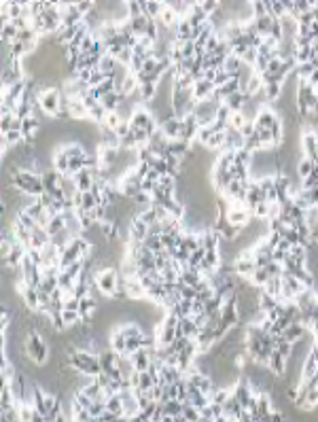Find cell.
Returning <instances> with one entry per match:
<instances>
[{"mask_svg":"<svg viewBox=\"0 0 318 422\" xmlns=\"http://www.w3.org/2000/svg\"><path fill=\"white\" fill-rule=\"evenodd\" d=\"M23 350H26L28 359L34 365H38V367H43V365L47 363V359H49V348H47L45 339H43V336H41V331H38V329H30L28 331Z\"/></svg>","mask_w":318,"mask_h":422,"instance_id":"1","label":"cell"},{"mask_svg":"<svg viewBox=\"0 0 318 422\" xmlns=\"http://www.w3.org/2000/svg\"><path fill=\"white\" fill-rule=\"evenodd\" d=\"M38 106L47 117H53L60 113L62 106V89H55L53 85H41V95H38Z\"/></svg>","mask_w":318,"mask_h":422,"instance_id":"2","label":"cell"},{"mask_svg":"<svg viewBox=\"0 0 318 422\" xmlns=\"http://www.w3.org/2000/svg\"><path fill=\"white\" fill-rule=\"evenodd\" d=\"M95 286H98L100 295H106L113 299L115 293H117V286H119V272L115 267H106V269H98L93 278Z\"/></svg>","mask_w":318,"mask_h":422,"instance_id":"3","label":"cell"},{"mask_svg":"<svg viewBox=\"0 0 318 422\" xmlns=\"http://www.w3.org/2000/svg\"><path fill=\"white\" fill-rule=\"evenodd\" d=\"M130 125L134 127V130H147L151 136L159 130V125H157V121H155V117L149 113V110L145 108V106H138L136 110L132 113V117H130Z\"/></svg>","mask_w":318,"mask_h":422,"instance_id":"4","label":"cell"},{"mask_svg":"<svg viewBox=\"0 0 318 422\" xmlns=\"http://www.w3.org/2000/svg\"><path fill=\"white\" fill-rule=\"evenodd\" d=\"M197 134H200V121H197L195 115H187L185 119H182V127H180L178 138L191 145L193 140H197Z\"/></svg>","mask_w":318,"mask_h":422,"instance_id":"5","label":"cell"},{"mask_svg":"<svg viewBox=\"0 0 318 422\" xmlns=\"http://www.w3.org/2000/svg\"><path fill=\"white\" fill-rule=\"evenodd\" d=\"M149 238V225L142 223L138 217L130 219V225H127V240H134V242H145Z\"/></svg>","mask_w":318,"mask_h":422,"instance_id":"6","label":"cell"},{"mask_svg":"<svg viewBox=\"0 0 318 422\" xmlns=\"http://www.w3.org/2000/svg\"><path fill=\"white\" fill-rule=\"evenodd\" d=\"M81 259H83V253L79 251L77 244L70 242L60 254V269H66V267H70L73 263H77V261H81Z\"/></svg>","mask_w":318,"mask_h":422,"instance_id":"7","label":"cell"},{"mask_svg":"<svg viewBox=\"0 0 318 422\" xmlns=\"http://www.w3.org/2000/svg\"><path fill=\"white\" fill-rule=\"evenodd\" d=\"M159 376H161V384H178V382L185 378V373H182L176 365H163V367L159 369Z\"/></svg>","mask_w":318,"mask_h":422,"instance_id":"8","label":"cell"},{"mask_svg":"<svg viewBox=\"0 0 318 422\" xmlns=\"http://www.w3.org/2000/svg\"><path fill=\"white\" fill-rule=\"evenodd\" d=\"M60 176H62V174H60L58 170H51V168L43 170L41 178H43V187H45V193L53 195V191H55V189L60 187Z\"/></svg>","mask_w":318,"mask_h":422,"instance_id":"9","label":"cell"},{"mask_svg":"<svg viewBox=\"0 0 318 422\" xmlns=\"http://www.w3.org/2000/svg\"><path fill=\"white\" fill-rule=\"evenodd\" d=\"M68 110H70V115H73V119H77V121L89 119V110H87L83 98H70V102H68Z\"/></svg>","mask_w":318,"mask_h":422,"instance_id":"10","label":"cell"},{"mask_svg":"<svg viewBox=\"0 0 318 422\" xmlns=\"http://www.w3.org/2000/svg\"><path fill=\"white\" fill-rule=\"evenodd\" d=\"M180 127H182V119L174 117V119H168V121H163L161 125H159V130L165 134V138H168V140H176L178 134H180Z\"/></svg>","mask_w":318,"mask_h":422,"instance_id":"11","label":"cell"},{"mask_svg":"<svg viewBox=\"0 0 318 422\" xmlns=\"http://www.w3.org/2000/svg\"><path fill=\"white\" fill-rule=\"evenodd\" d=\"M132 363H134V367H136V371H147L151 367V363H153V359H151V352L147 348H140L138 352H134L132 356Z\"/></svg>","mask_w":318,"mask_h":422,"instance_id":"12","label":"cell"},{"mask_svg":"<svg viewBox=\"0 0 318 422\" xmlns=\"http://www.w3.org/2000/svg\"><path fill=\"white\" fill-rule=\"evenodd\" d=\"M98 361H100L102 369H113V367H117V363H119V354L115 352L113 348H102L98 352Z\"/></svg>","mask_w":318,"mask_h":422,"instance_id":"13","label":"cell"},{"mask_svg":"<svg viewBox=\"0 0 318 422\" xmlns=\"http://www.w3.org/2000/svg\"><path fill=\"white\" fill-rule=\"evenodd\" d=\"M214 89H217V87H214V83H210V81H200V83H195V85H193V100H195V102L208 100L210 93H212Z\"/></svg>","mask_w":318,"mask_h":422,"instance_id":"14","label":"cell"},{"mask_svg":"<svg viewBox=\"0 0 318 422\" xmlns=\"http://www.w3.org/2000/svg\"><path fill=\"white\" fill-rule=\"evenodd\" d=\"M51 164H53V170H58L60 174H68V172H70V159H68V155L64 153L60 147H58V151L53 153Z\"/></svg>","mask_w":318,"mask_h":422,"instance_id":"15","label":"cell"},{"mask_svg":"<svg viewBox=\"0 0 318 422\" xmlns=\"http://www.w3.org/2000/svg\"><path fill=\"white\" fill-rule=\"evenodd\" d=\"M21 299H23V304H26L28 310H32V312H38L41 301H38V291L34 289V286H26L23 293H21Z\"/></svg>","mask_w":318,"mask_h":422,"instance_id":"16","label":"cell"},{"mask_svg":"<svg viewBox=\"0 0 318 422\" xmlns=\"http://www.w3.org/2000/svg\"><path fill=\"white\" fill-rule=\"evenodd\" d=\"M286 363H289V359H284L280 352H276V350H274V354H272V359H269V365H267V367H269V371H272L274 376L282 378L284 371H286Z\"/></svg>","mask_w":318,"mask_h":422,"instance_id":"17","label":"cell"},{"mask_svg":"<svg viewBox=\"0 0 318 422\" xmlns=\"http://www.w3.org/2000/svg\"><path fill=\"white\" fill-rule=\"evenodd\" d=\"M210 17L208 15L204 13V9L200 6V2H193V9H191V13H189V17H187V21H189V26L191 28H200L202 23H206Z\"/></svg>","mask_w":318,"mask_h":422,"instance_id":"18","label":"cell"},{"mask_svg":"<svg viewBox=\"0 0 318 422\" xmlns=\"http://www.w3.org/2000/svg\"><path fill=\"white\" fill-rule=\"evenodd\" d=\"M75 182H77V189L81 191V193H87V191H91V187H93V178H91V174H89V170H81L79 174H75Z\"/></svg>","mask_w":318,"mask_h":422,"instance_id":"19","label":"cell"},{"mask_svg":"<svg viewBox=\"0 0 318 422\" xmlns=\"http://www.w3.org/2000/svg\"><path fill=\"white\" fill-rule=\"evenodd\" d=\"M178 329L182 331V336H185V338H189V339H195V338H197V333L202 331V329L195 325L193 316H189V318H180V323H178Z\"/></svg>","mask_w":318,"mask_h":422,"instance_id":"20","label":"cell"},{"mask_svg":"<svg viewBox=\"0 0 318 422\" xmlns=\"http://www.w3.org/2000/svg\"><path fill=\"white\" fill-rule=\"evenodd\" d=\"M189 151H191V145L185 140H180V138L170 140V145H168V153L174 155V157H180V159H185L189 155Z\"/></svg>","mask_w":318,"mask_h":422,"instance_id":"21","label":"cell"},{"mask_svg":"<svg viewBox=\"0 0 318 422\" xmlns=\"http://www.w3.org/2000/svg\"><path fill=\"white\" fill-rule=\"evenodd\" d=\"M60 189L64 191L66 200H75V195L79 193L75 178H73V176H68V174H62V176H60Z\"/></svg>","mask_w":318,"mask_h":422,"instance_id":"22","label":"cell"},{"mask_svg":"<svg viewBox=\"0 0 318 422\" xmlns=\"http://www.w3.org/2000/svg\"><path fill=\"white\" fill-rule=\"evenodd\" d=\"M110 348H113L117 354H125V350H127V338L119 329H115L113 333H110Z\"/></svg>","mask_w":318,"mask_h":422,"instance_id":"23","label":"cell"},{"mask_svg":"<svg viewBox=\"0 0 318 422\" xmlns=\"http://www.w3.org/2000/svg\"><path fill=\"white\" fill-rule=\"evenodd\" d=\"M246 100H248V95H246L244 91H238L234 95H229V98H225V102L223 104H227L229 108H232V113H240L242 106L246 104Z\"/></svg>","mask_w":318,"mask_h":422,"instance_id":"24","label":"cell"},{"mask_svg":"<svg viewBox=\"0 0 318 422\" xmlns=\"http://www.w3.org/2000/svg\"><path fill=\"white\" fill-rule=\"evenodd\" d=\"M51 242V236L45 232V229L41 227H36L34 232H32V249H38V251H43L47 244Z\"/></svg>","mask_w":318,"mask_h":422,"instance_id":"25","label":"cell"},{"mask_svg":"<svg viewBox=\"0 0 318 422\" xmlns=\"http://www.w3.org/2000/svg\"><path fill=\"white\" fill-rule=\"evenodd\" d=\"M95 310H98V299L89 293L87 297L81 299V308H79V312H81V318H83V316H93Z\"/></svg>","mask_w":318,"mask_h":422,"instance_id":"26","label":"cell"},{"mask_svg":"<svg viewBox=\"0 0 318 422\" xmlns=\"http://www.w3.org/2000/svg\"><path fill=\"white\" fill-rule=\"evenodd\" d=\"M64 229H66V219H64V214H55L49 223V227H47V234H49L51 238H55L58 234H62Z\"/></svg>","mask_w":318,"mask_h":422,"instance_id":"27","label":"cell"},{"mask_svg":"<svg viewBox=\"0 0 318 422\" xmlns=\"http://www.w3.org/2000/svg\"><path fill=\"white\" fill-rule=\"evenodd\" d=\"M23 210H26V212H28L34 221H38V219H41L43 214H45V210H47V208H45V206H43L41 202H38V197H34L32 202H28L26 206H23Z\"/></svg>","mask_w":318,"mask_h":422,"instance_id":"28","label":"cell"},{"mask_svg":"<svg viewBox=\"0 0 318 422\" xmlns=\"http://www.w3.org/2000/svg\"><path fill=\"white\" fill-rule=\"evenodd\" d=\"M145 6V15L149 19H159L161 17V11H163V2H153V0H149V2H142Z\"/></svg>","mask_w":318,"mask_h":422,"instance_id":"29","label":"cell"},{"mask_svg":"<svg viewBox=\"0 0 318 422\" xmlns=\"http://www.w3.org/2000/svg\"><path fill=\"white\" fill-rule=\"evenodd\" d=\"M17 34H19V30L15 28L13 21L2 23V43H4V45H11V43L17 41Z\"/></svg>","mask_w":318,"mask_h":422,"instance_id":"30","label":"cell"},{"mask_svg":"<svg viewBox=\"0 0 318 422\" xmlns=\"http://www.w3.org/2000/svg\"><path fill=\"white\" fill-rule=\"evenodd\" d=\"M106 412H113L117 416H123V399L121 395H110L106 399Z\"/></svg>","mask_w":318,"mask_h":422,"instance_id":"31","label":"cell"},{"mask_svg":"<svg viewBox=\"0 0 318 422\" xmlns=\"http://www.w3.org/2000/svg\"><path fill=\"white\" fill-rule=\"evenodd\" d=\"M314 168H316V164L312 162V159L301 157L299 164H297V176H299V178H306V176H310V174L314 172Z\"/></svg>","mask_w":318,"mask_h":422,"instance_id":"32","label":"cell"},{"mask_svg":"<svg viewBox=\"0 0 318 422\" xmlns=\"http://www.w3.org/2000/svg\"><path fill=\"white\" fill-rule=\"evenodd\" d=\"M168 4L172 6V11L176 13L178 19H187L191 9H193V2H168Z\"/></svg>","mask_w":318,"mask_h":422,"instance_id":"33","label":"cell"},{"mask_svg":"<svg viewBox=\"0 0 318 422\" xmlns=\"http://www.w3.org/2000/svg\"><path fill=\"white\" fill-rule=\"evenodd\" d=\"M130 26H132L134 34H136L138 38H140V36H145V32H147V26H149V17H147V15H142V17L130 19Z\"/></svg>","mask_w":318,"mask_h":422,"instance_id":"34","label":"cell"},{"mask_svg":"<svg viewBox=\"0 0 318 422\" xmlns=\"http://www.w3.org/2000/svg\"><path fill=\"white\" fill-rule=\"evenodd\" d=\"M182 416H185L189 422H197L202 418V412L195 408V405H191V401H185L182 403Z\"/></svg>","mask_w":318,"mask_h":422,"instance_id":"35","label":"cell"},{"mask_svg":"<svg viewBox=\"0 0 318 422\" xmlns=\"http://www.w3.org/2000/svg\"><path fill=\"white\" fill-rule=\"evenodd\" d=\"M142 15H145V6H142V2H138V0H130V2H127V17L136 19V17H142Z\"/></svg>","mask_w":318,"mask_h":422,"instance_id":"36","label":"cell"},{"mask_svg":"<svg viewBox=\"0 0 318 422\" xmlns=\"http://www.w3.org/2000/svg\"><path fill=\"white\" fill-rule=\"evenodd\" d=\"M81 193V191H79ZM95 206H98V200H95V195L91 193V191H87V193H81V204H79V208H83V210H93Z\"/></svg>","mask_w":318,"mask_h":422,"instance_id":"37","label":"cell"},{"mask_svg":"<svg viewBox=\"0 0 318 422\" xmlns=\"http://www.w3.org/2000/svg\"><path fill=\"white\" fill-rule=\"evenodd\" d=\"M163 412H165V416H172V418H176L182 414V403L178 399H174V401H168V403H163Z\"/></svg>","mask_w":318,"mask_h":422,"instance_id":"38","label":"cell"},{"mask_svg":"<svg viewBox=\"0 0 318 422\" xmlns=\"http://www.w3.org/2000/svg\"><path fill=\"white\" fill-rule=\"evenodd\" d=\"M106 115H108V113L104 110V106H102V104H98L95 108L89 110V119H91L93 123H98V125H102V123L106 121Z\"/></svg>","mask_w":318,"mask_h":422,"instance_id":"39","label":"cell"},{"mask_svg":"<svg viewBox=\"0 0 318 422\" xmlns=\"http://www.w3.org/2000/svg\"><path fill=\"white\" fill-rule=\"evenodd\" d=\"M145 246L151 251V253H161L163 251V244H161V236H149L145 240Z\"/></svg>","mask_w":318,"mask_h":422,"instance_id":"40","label":"cell"},{"mask_svg":"<svg viewBox=\"0 0 318 422\" xmlns=\"http://www.w3.org/2000/svg\"><path fill=\"white\" fill-rule=\"evenodd\" d=\"M123 121H125V119H123L121 115H119V113H108V115H106V121H104V123H102V125H106V127H108V130H113V132H117V127H119V125H121Z\"/></svg>","mask_w":318,"mask_h":422,"instance_id":"41","label":"cell"},{"mask_svg":"<svg viewBox=\"0 0 318 422\" xmlns=\"http://www.w3.org/2000/svg\"><path fill=\"white\" fill-rule=\"evenodd\" d=\"M60 286V282H58V278H43V282H41V286H38V291H43V293H47V295H53V291L58 289Z\"/></svg>","mask_w":318,"mask_h":422,"instance_id":"42","label":"cell"},{"mask_svg":"<svg viewBox=\"0 0 318 422\" xmlns=\"http://www.w3.org/2000/svg\"><path fill=\"white\" fill-rule=\"evenodd\" d=\"M178 45H180L182 60H195V43L193 41H185V43H178Z\"/></svg>","mask_w":318,"mask_h":422,"instance_id":"43","label":"cell"},{"mask_svg":"<svg viewBox=\"0 0 318 422\" xmlns=\"http://www.w3.org/2000/svg\"><path fill=\"white\" fill-rule=\"evenodd\" d=\"M62 318H64V323H66L68 329H70V327H77V325L81 323V312H70V310H64Z\"/></svg>","mask_w":318,"mask_h":422,"instance_id":"44","label":"cell"},{"mask_svg":"<svg viewBox=\"0 0 318 422\" xmlns=\"http://www.w3.org/2000/svg\"><path fill=\"white\" fill-rule=\"evenodd\" d=\"M138 219H140L142 223H147L149 227L153 225V223H157V221H159V219H157V214H155V210H153V206H151V208H145V210H142V212L138 214Z\"/></svg>","mask_w":318,"mask_h":422,"instance_id":"45","label":"cell"},{"mask_svg":"<svg viewBox=\"0 0 318 422\" xmlns=\"http://www.w3.org/2000/svg\"><path fill=\"white\" fill-rule=\"evenodd\" d=\"M13 121H15V115H2L0 117V132L6 134L13 130Z\"/></svg>","mask_w":318,"mask_h":422,"instance_id":"46","label":"cell"},{"mask_svg":"<svg viewBox=\"0 0 318 422\" xmlns=\"http://www.w3.org/2000/svg\"><path fill=\"white\" fill-rule=\"evenodd\" d=\"M26 254H28V259H30V261H32V263H34V265L43 267V253L38 251V249H32V246H30V249H28V253H26Z\"/></svg>","mask_w":318,"mask_h":422,"instance_id":"47","label":"cell"},{"mask_svg":"<svg viewBox=\"0 0 318 422\" xmlns=\"http://www.w3.org/2000/svg\"><path fill=\"white\" fill-rule=\"evenodd\" d=\"M246 121H248V119H246L242 113H234V115H232V121H229V125L236 127V130H242Z\"/></svg>","mask_w":318,"mask_h":422,"instance_id":"48","label":"cell"},{"mask_svg":"<svg viewBox=\"0 0 318 422\" xmlns=\"http://www.w3.org/2000/svg\"><path fill=\"white\" fill-rule=\"evenodd\" d=\"M134 172H136V176H138L140 180H145L147 174L151 172V166H149V164H138V166H134Z\"/></svg>","mask_w":318,"mask_h":422,"instance_id":"49","label":"cell"},{"mask_svg":"<svg viewBox=\"0 0 318 422\" xmlns=\"http://www.w3.org/2000/svg\"><path fill=\"white\" fill-rule=\"evenodd\" d=\"M104 79H106V77L102 75L100 70H93V73H91V77H89V83H87V87H98L102 81H104Z\"/></svg>","mask_w":318,"mask_h":422,"instance_id":"50","label":"cell"},{"mask_svg":"<svg viewBox=\"0 0 318 422\" xmlns=\"http://www.w3.org/2000/svg\"><path fill=\"white\" fill-rule=\"evenodd\" d=\"M163 234V225H161V221H157L153 223V225L149 227V236H161Z\"/></svg>","mask_w":318,"mask_h":422,"instance_id":"51","label":"cell"},{"mask_svg":"<svg viewBox=\"0 0 318 422\" xmlns=\"http://www.w3.org/2000/svg\"><path fill=\"white\" fill-rule=\"evenodd\" d=\"M212 422H229V418L225 416V414H223V416H217V418H214Z\"/></svg>","mask_w":318,"mask_h":422,"instance_id":"52","label":"cell"},{"mask_svg":"<svg viewBox=\"0 0 318 422\" xmlns=\"http://www.w3.org/2000/svg\"><path fill=\"white\" fill-rule=\"evenodd\" d=\"M113 422H130V418H127V416H117Z\"/></svg>","mask_w":318,"mask_h":422,"instance_id":"53","label":"cell"},{"mask_svg":"<svg viewBox=\"0 0 318 422\" xmlns=\"http://www.w3.org/2000/svg\"><path fill=\"white\" fill-rule=\"evenodd\" d=\"M197 422H212V420H210V418H204V416H202V418L197 420Z\"/></svg>","mask_w":318,"mask_h":422,"instance_id":"54","label":"cell"},{"mask_svg":"<svg viewBox=\"0 0 318 422\" xmlns=\"http://www.w3.org/2000/svg\"><path fill=\"white\" fill-rule=\"evenodd\" d=\"M316 93H318V85H316Z\"/></svg>","mask_w":318,"mask_h":422,"instance_id":"55","label":"cell"},{"mask_svg":"<svg viewBox=\"0 0 318 422\" xmlns=\"http://www.w3.org/2000/svg\"><path fill=\"white\" fill-rule=\"evenodd\" d=\"M147 422H153V420H147Z\"/></svg>","mask_w":318,"mask_h":422,"instance_id":"56","label":"cell"}]
</instances>
